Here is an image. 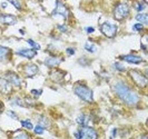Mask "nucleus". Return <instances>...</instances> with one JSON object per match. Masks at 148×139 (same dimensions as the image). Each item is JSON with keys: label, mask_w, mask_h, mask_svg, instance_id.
<instances>
[{"label": "nucleus", "mask_w": 148, "mask_h": 139, "mask_svg": "<svg viewBox=\"0 0 148 139\" xmlns=\"http://www.w3.org/2000/svg\"><path fill=\"white\" fill-rule=\"evenodd\" d=\"M7 115L10 118H12V119H16V120H18V119H19V117H18V116L16 115L15 111H12V110H8V111H7Z\"/></svg>", "instance_id": "nucleus-31"}, {"label": "nucleus", "mask_w": 148, "mask_h": 139, "mask_svg": "<svg viewBox=\"0 0 148 139\" xmlns=\"http://www.w3.org/2000/svg\"><path fill=\"white\" fill-rule=\"evenodd\" d=\"M75 95L78 98H80L82 101L85 103H92L94 101V95H92V90L89 87H87L84 84H76L74 87Z\"/></svg>", "instance_id": "nucleus-2"}, {"label": "nucleus", "mask_w": 148, "mask_h": 139, "mask_svg": "<svg viewBox=\"0 0 148 139\" xmlns=\"http://www.w3.org/2000/svg\"><path fill=\"white\" fill-rule=\"evenodd\" d=\"M5 78H6L12 86H15V87H20V85H21V79H20V77L16 73H12V71L6 73Z\"/></svg>", "instance_id": "nucleus-9"}, {"label": "nucleus", "mask_w": 148, "mask_h": 139, "mask_svg": "<svg viewBox=\"0 0 148 139\" xmlns=\"http://www.w3.org/2000/svg\"><path fill=\"white\" fill-rule=\"evenodd\" d=\"M38 124L41 125V126H44L45 128H46V127L49 125V123H48V119L45 117V116H40L39 119H38Z\"/></svg>", "instance_id": "nucleus-24"}, {"label": "nucleus", "mask_w": 148, "mask_h": 139, "mask_svg": "<svg viewBox=\"0 0 148 139\" xmlns=\"http://www.w3.org/2000/svg\"><path fill=\"white\" fill-rule=\"evenodd\" d=\"M16 53L20 57H23V58H27V59H32L36 57L37 55V50L35 49H27V48H22V49H19L17 50Z\"/></svg>", "instance_id": "nucleus-10"}, {"label": "nucleus", "mask_w": 148, "mask_h": 139, "mask_svg": "<svg viewBox=\"0 0 148 139\" xmlns=\"http://www.w3.org/2000/svg\"><path fill=\"white\" fill-rule=\"evenodd\" d=\"M10 52L11 50L8 48V47H5V46H0V61H5L9 58L10 56Z\"/></svg>", "instance_id": "nucleus-15"}, {"label": "nucleus", "mask_w": 148, "mask_h": 139, "mask_svg": "<svg viewBox=\"0 0 148 139\" xmlns=\"http://www.w3.org/2000/svg\"><path fill=\"white\" fill-rule=\"evenodd\" d=\"M66 52L67 55H69V56H73V55H75V48H71V47H69V48H67L66 49Z\"/></svg>", "instance_id": "nucleus-33"}, {"label": "nucleus", "mask_w": 148, "mask_h": 139, "mask_svg": "<svg viewBox=\"0 0 148 139\" xmlns=\"http://www.w3.org/2000/svg\"><path fill=\"white\" fill-rule=\"evenodd\" d=\"M11 103L12 105H16V106H20V107H25L26 105L22 103L21 99H19V98H15V99H12L11 100Z\"/></svg>", "instance_id": "nucleus-28"}, {"label": "nucleus", "mask_w": 148, "mask_h": 139, "mask_svg": "<svg viewBox=\"0 0 148 139\" xmlns=\"http://www.w3.org/2000/svg\"><path fill=\"white\" fill-rule=\"evenodd\" d=\"M0 22L3 25H9L12 26L17 23V17H15L14 15H8V14H2L0 15Z\"/></svg>", "instance_id": "nucleus-12"}, {"label": "nucleus", "mask_w": 148, "mask_h": 139, "mask_svg": "<svg viewBox=\"0 0 148 139\" xmlns=\"http://www.w3.org/2000/svg\"><path fill=\"white\" fill-rule=\"evenodd\" d=\"M136 20L139 22V23H143V25H147V22H148V15H147V14H143V12H139L138 15L136 16Z\"/></svg>", "instance_id": "nucleus-18"}, {"label": "nucleus", "mask_w": 148, "mask_h": 139, "mask_svg": "<svg viewBox=\"0 0 148 139\" xmlns=\"http://www.w3.org/2000/svg\"><path fill=\"white\" fill-rule=\"evenodd\" d=\"M1 6H2V8H6V7H7V3H6V2H3Z\"/></svg>", "instance_id": "nucleus-37"}, {"label": "nucleus", "mask_w": 148, "mask_h": 139, "mask_svg": "<svg viewBox=\"0 0 148 139\" xmlns=\"http://www.w3.org/2000/svg\"><path fill=\"white\" fill-rule=\"evenodd\" d=\"M2 109H3V105H2V103L0 101V112L2 111Z\"/></svg>", "instance_id": "nucleus-36"}, {"label": "nucleus", "mask_w": 148, "mask_h": 139, "mask_svg": "<svg viewBox=\"0 0 148 139\" xmlns=\"http://www.w3.org/2000/svg\"><path fill=\"white\" fill-rule=\"evenodd\" d=\"M34 132H35L36 135H42L45 132V127L38 124L36 127H34Z\"/></svg>", "instance_id": "nucleus-23"}, {"label": "nucleus", "mask_w": 148, "mask_h": 139, "mask_svg": "<svg viewBox=\"0 0 148 139\" xmlns=\"http://www.w3.org/2000/svg\"><path fill=\"white\" fill-rule=\"evenodd\" d=\"M116 135H117V129H116V128H114V129H112V131H111V137H115Z\"/></svg>", "instance_id": "nucleus-35"}, {"label": "nucleus", "mask_w": 148, "mask_h": 139, "mask_svg": "<svg viewBox=\"0 0 148 139\" xmlns=\"http://www.w3.org/2000/svg\"><path fill=\"white\" fill-rule=\"evenodd\" d=\"M62 61H64L62 57H59V56H50V57H48V58L45 60L44 64L47 67H49V68H56V67L59 66Z\"/></svg>", "instance_id": "nucleus-8"}, {"label": "nucleus", "mask_w": 148, "mask_h": 139, "mask_svg": "<svg viewBox=\"0 0 148 139\" xmlns=\"http://www.w3.org/2000/svg\"><path fill=\"white\" fill-rule=\"evenodd\" d=\"M112 88H114V91H115L116 96L118 97L123 103H126L127 106L136 107L138 103H140L139 95L129 87L126 82H124V81L121 80L116 81L114 84V87Z\"/></svg>", "instance_id": "nucleus-1"}, {"label": "nucleus", "mask_w": 148, "mask_h": 139, "mask_svg": "<svg viewBox=\"0 0 148 139\" xmlns=\"http://www.w3.org/2000/svg\"><path fill=\"white\" fill-rule=\"evenodd\" d=\"M94 31H95V28H94V27H87V28H86V32H87V34H92Z\"/></svg>", "instance_id": "nucleus-34"}, {"label": "nucleus", "mask_w": 148, "mask_h": 139, "mask_svg": "<svg viewBox=\"0 0 148 139\" xmlns=\"http://www.w3.org/2000/svg\"><path fill=\"white\" fill-rule=\"evenodd\" d=\"M41 94H42V89H32L31 90V95L34 96L35 98H38Z\"/></svg>", "instance_id": "nucleus-30"}, {"label": "nucleus", "mask_w": 148, "mask_h": 139, "mask_svg": "<svg viewBox=\"0 0 148 139\" xmlns=\"http://www.w3.org/2000/svg\"><path fill=\"white\" fill-rule=\"evenodd\" d=\"M89 120H90V117L82 114V115H80L79 117L77 118V124L80 125V126H88Z\"/></svg>", "instance_id": "nucleus-16"}, {"label": "nucleus", "mask_w": 148, "mask_h": 139, "mask_svg": "<svg viewBox=\"0 0 148 139\" xmlns=\"http://www.w3.org/2000/svg\"><path fill=\"white\" fill-rule=\"evenodd\" d=\"M129 75H130L134 84L136 86H138V87L140 88H145L147 86V78L140 71H138V70H130Z\"/></svg>", "instance_id": "nucleus-6"}, {"label": "nucleus", "mask_w": 148, "mask_h": 139, "mask_svg": "<svg viewBox=\"0 0 148 139\" xmlns=\"http://www.w3.org/2000/svg\"><path fill=\"white\" fill-rule=\"evenodd\" d=\"M121 60H125L129 64H135V65H138L144 62V58L138 56V55H126V56H121L120 57Z\"/></svg>", "instance_id": "nucleus-11"}, {"label": "nucleus", "mask_w": 148, "mask_h": 139, "mask_svg": "<svg viewBox=\"0 0 148 139\" xmlns=\"http://www.w3.org/2000/svg\"><path fill=\"white\" fill-rule=\"evenodd\" d=\"M145 8H146V3L143 2V1H139V2H136V3H135V9H136L138 12H141Z\"/></svg>", "instance_id": "nucleus-22"}, {"label": "nucleus", "mask_w": 148, "mask_h": 139, "mask_svg": "<svg viewBox=\"0 0 148 139\" xmlns=\"http://www.w3.org/2000/svg\"><path fill=\"white\" fill-rule=\"evenodd\" d=\"M133 30L134 31H137V32H138V31H141V30H144V25H143V23H139V22H138V23H135L133 26Z\"/></svg>", "instance_id": "nucleus-29"}, {"label": "nucleus", "mask_w": 148, "mask_h": 139, "mask_svg": "<svg viewBox=\"0 0 148 139\" xmlns=\"http://www.w3.org/2000/svg\"><path fill=\"white\" fill-rule=\"evenodd\" d=\"M39 73V68L35 64H30L25 67V73L27 77H34Z\"/></svg>", "instance_id": "nucleus-14"}, {"label": "nucleus", "mask_w": 148, "mask_h": 139, "mask_svg": "<svg viewBox=\"0 0 148 139\" xmlns=\"http://www.w3.org/2000/svg\"><path fill=\"white\" fill-rule=\"evenodd\" d=\"M85 50L90 52V53H94V52L97 51V46L94 44H91V42H86V44H85Z\"/></svg>", "instance_id": "nucleus-20"}, {"label": "nucleus", "mask_w": 148, "mask_h": 139, "mask_svg": "<svg viewBox=\"0 0 148 139\" xmlns=\"http://www.w3.org/2000/svg\"><path fill=\"white\" fill-rule=\"evenodd\" d=\"M27 42L32 47V49H35V50H39V49H40V45L37 44L36 41H34V40H31V39H28Z\"/></svg>", "instance_id": "nucleus-25"}, {"label": "nucleus", "mask_w": 148, "mask_h": 139, "mask_svg": "<svg viewBox=\"0 0 148 139\" xmlns=\"http://www.w3.org/2000/svg\"><path fill=\"white\" fill-rule=\"evenodd\" d=\"M114 67H115V69L118 70V71H126V67L123 66L120 62H115V64H114Z\"/></svg>", "instance_id": "nucleus-27"}, {"label": "nucleus", "mask_w": 148, "mask_h": 139, "mask_svg": "<svg viewBox=\"0 0 148 139\" xmlns=\"http://www.w3.org/2000/svg\"><path fill=\"white\" fill-rule=\"evenodd\" d=\"M50 77L53 81H61L64 78V73L60 70H55L50 73Z\"/></svg>", "instance_id": "nucleus-17"}, {"label": "nucleus", "mask_w": 148, "mask_h": 139, "mask_svg": "<svg viewBox=\"0 0 148 139\" xmlns=\"http://www.w3.org/2000/svg\"><path fill=\"white\" fill-rule=\"evenodd\" d=\"M52 16H60L64 19H67L68 16H69V10H68V8L65 6V3L62 1L57 0L56 1V7L52 11Z\"/></svg>", "instance_id": "nucleus-7"}, {"label": "nucleus", "mask_w": 148, "mask_h": 139, "mask_svg": "<svg viewBox=\"0 0 148 139\" xmlns=\"http://www.w3.org/2000/svg\"><path fill=\"white\" fill-rule=\"evenodd\" d=\"M100 31L107 38H115L118 31V27L110 22H104L100 25Z\"/></svg>", "instance_id": "nucleus-5"}, {"label": "nucleus", "mask_w": 148, "mask_h": 139, "mask_svg": "<svg viewBox=\"0 0 148 139\" xmlns=\"http://www.w3.org/2000/svg\"><path fill=\"white\" fill-rule=\"evenodd\" d=\"M75 137L78 139L82 138H89V139H95L98 137V132L89 126H82V128H79L77 132H75Z\"/></svg>", "instance_id": "nucleus-4"}, {"label": "nucleus", "mask_w": 148, "mask_h": 139, "mask_svg": "<svg viewBox=\"0 0 148 139\" xmlns=\"http://www.w3.org/2000/svg\"><path fill=\"white\" fill-rule=\"evenodd\" d=\"M16 9H18V10H21V3H20V1L19 0H8Z\"/></svg>", "instance_id": "nucleus-26"}, {"label": "nucleus", "mask_w": 148, "mask_h": 139, "mask_svg": "<svg viewBox=\"0 0 148 139\" xmlns=\"http://www.w3.org/2000/svg\"><path fill=\"white\" fill-rule=\"evenodd\" d=\"M20 123H21V126L23 127V128H26V129H28V130H31V129H34V125L31 124V121H30L29 119H25V120H21Z\"/></svg>", "instance_id": "nucleus-21"}, {"label": "nucleus", "mask_w": 148, "mask_h": 139, "mask_svg": "<svg viewBox=\"0 0 148 139\" xmlns=\"http://www.w3.org/2000/svg\"><path fill=\"white\" fill-rule=\"evenodd\" d=\"M12 137H14V138H18V139H26V138H30L31 136H30L29 134H27V132L16 131L12 134Z\"/></svg>", "instance_id": "nucleus-19"}, {"label": "nucleus", "mask_w": 148, "mask_h": 139, "mask_svg": "<svg viewBox=\"0 0 148 139\" xmlns=\"http://www.w3.org/2000/svg\"><path fill=\"white\" fill-rule=\"evenodd\" d=\"M130 15V8L127 3H118L114 9V18L117 21H123Z\"/></svg>", "instance_id": "nucleus-3"}, {"label": "nucleus", "mask_w": 148, "mask_h": 139, "mask_svg": "<svg viewBox=\"0 0 148 139\" xmlns=\"http://www.w3.org/2000/svg\"><path fill=\"white\" fill-rule=\"evenodd\" d=\"M11 84L6 78H0V92L3 95H8L11 91Z\"/></svg>", "instance_id": "nucleus-13"}, {"label": "nucleus", "mask_w": 148, "mask_h": 139, "mask_svg": "<svg viewBox=\"0 0 148 139\" xmlns=\"http://www.w3.org/2000/svg\"><path fill=\"white\" fill-rule=\"evenodd\" d=\"M57 28L59 29L60 32H67V31H68V28H67L66 25H58Z\"/></svg>", "instance_id": "nucleus-32"}]
</instances>
